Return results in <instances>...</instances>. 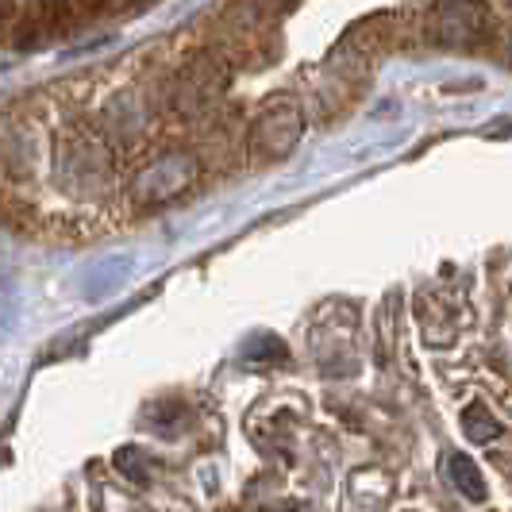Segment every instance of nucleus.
Returning <instances> with one entry per match:
<instances>
[{"mask_svg": "<svg viewBox=\"0 0 512 512\" xmlns=\"http://www.w3.org/2000/svg\"><path fill=\"white\" fill-rule=\"evenodd\" d=\"M108 8V0H43L39 16L47 20V27H70L85 16H97Z\"/></svg>", "mask_w": 512, "mask_h": 512, "instance_id": "1", "label": "nucleus"}, {"mask_svg": "<svg viewBox=\"0 0 512 512\" xmlns=\"http://www.w3.org/2000/svg\"><path fill=\"white\" fill-rule=\"evenodd\" d=\"M451 478H455V486H459L470 501H482V497H486V482H482L478 466L466 459V455H451Z\"/></svg>", "mask_w": 512, "mask_h": 512, "instance_id": "2", "label": "nucleus"}]
</instances>
